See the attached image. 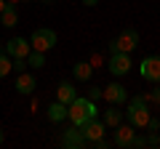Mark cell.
<instances>
[{"mask_svg":"<svg viewBox=\"0 0 160 149\" xmlns=\"http://www.w3.org/2000/svg\"><path fill=\"white\" fill-rule=\"evenodd\" d=\"M99 115V109H96V101H91V99H78L75 96L72 101L67 104V120L72 123L75 128H80L86 120H91V117Z\"/></svg>","mask_w":160,"mask_h":149,"instance_id":"6da1fadb","label":"cell"},{"mask_svg":"<svg viewBox=\"0 0 160 149\" xmlns=\"http://www.w3.org/2000/svg\"><path fill=\"white\" fill-rule=\"evenodd\" d=\"M149 115H152V109H149V104H147V99H144V96H133L131 101H128L126 117H128V123H131V125L136 128V131L147 125Z\"/></svg>","mask_w":160,"mask_h":149,"instance_id":"7a4b0ae2","label":"cell"},{"mask_svg":"<svg viewBox=\"0 0 160 149\" xmlns=\"http://www.w3.org/2000/svg\"><path fill=\"white\" fill-rule=\"evenodd\" d=\"M56 40H59V35L53 32V29H48V27H40V29H35L32 35H29V46H32V51H43V53H48L53 46H56Z\"/></svg>","mask_w":160,"mask_h":149,"instance_id":"3957f363","label":"cell"},{"mask_svg":"<svg viewBox=\"0 0 160 149\" xmlns=\"http://www.w3.org/2000/svg\"><path fill=\"white\" fill-rule=\"evenodd\" d=\"M139 48V32L136 29H123V32L115 37L112 43H109V51H123V53H131Z\"/></svg>","mask_w":160,"mask_h":149,"instance_id":"277c9868","label":"cell"},{"mask_svg":"<svg viewBox=\"0 0 160 149\" xmlns=\"http://www.w3.org/2000/svg\"><path fill=\"white\" fill-rule=\"evenodd\" d=\"M139 74L149 83H160V53H152V56H144L142 64H139Z\"/></svg>","mask_w":160,"mask_h":149,"instance_id":"5b68a950","label":"cell"},{"mask_svg":"<svg viewBox=\"0 0 160 149\" xmlns=\"http://www.w3.org/2000/svg\"><path fill=\"white\" fill-rule=\"evenodd\" d=\"M107 69H109V74H115V77L128 74V72H131V53L115 51L112 56H109V61H107Z\"/></svg>","mask_w":160,"mask_h":149,"instance_id":"8992f818","label":"cell"},{"mask_svg":"<svg viewBox=\"0 0 160 149\" xmlns=\"http://www.w3.org/2000/svg\"><path fill=\"white\" fill-rule=\"evenodd\" d=\"M133 136H136V128L131 125V123H120V125H115V147L120 149H131L133 147Z\"/></svg>","mask_w":160,"mask_h":149,"instance_id":"52a82bcc","label":"cell"},{"mask_svg":"<svg viewBox=\"0 0 160 149\" xmlns=\"http://www.w3.org/2000/svg\"><path fill=\"white\" fill-rule=\"evenodd\" d=\"M102 99H107L109 104H126L128 101V91H126V85H120V83H109V85H104L102 88Z\"/></svg>","mask_w":160,"mask_h":149,"instance_id":"ba28073f","label":"cell"},{"mask_svg":"<svg viewBox=\"0 0 160 149\" xmlns=\"http://www.w3.org/2000/svg\"><path fill=\"white\" fill-rule=\"evenodd\" d=\"M104 123L102 120H96V117H91V120H86L83 123V125H80V133H83V136H86V141H88V147H91L93 141H99V138L104 136Z\"/></svg>","mask_w":160,"mask_h":149,"instance_id":"9c48e42d","label":"cell"},{"mask_svg":"<svg viewBox=\"0 0 160 149\" xmlns=\"http://www.w3.org/2000/svg\"><path fill=\"white\" fill-rule=\"evenodd\" d=\"M32 51V46L27 43V37H11L6 43V53L11 59H27V53Z\"/></svg>","mask_w":160,"mask_h":149,"instance_id":"30bf717a","label":"cell"},{"mask_svg":"<svg viewBox=\"0 0 160 149\" xmlns=\"http://www.w3.org/2000/svg\"><path fill=\"white\" fill-rule=\"evenodd\" d=\"M62 147H67V149H86L88 147V141H86V136L80 133V128H69V131H64L62 133Z\"/></svg>","mask_w":160,"mask_h":149,"instance_id":"8fae6325","label":"cell"},{"mask_svg":"<svg viewBox=\"0 0 160 149\" xmlns=\"http://www.w3.org/2000/svg\"><path fill=\"white\" fill-rule=\"evenodd\" d=\"M16 93H22V96H29V93L38 88V80H35L32 74H27V72H19V77H16Z\"/></svg>","mask_w":160,"mask_h":149,"instance_id":"7c38bea8","label":"cell"},{"mask_svg":"<svg viewBox=\"0 0 160 149\" xmlns=\"http://www.w3.org/2000/svg\"><path fill=\"white\" fill-rule=\"evenodd\" d=\"M72 74H75V80H80V83H88L93 77V67L88 61H78V64H72Z\"/></svg>","mask_w":160,"mask_h":149,"instance_id":"4fadbf2b","label":"cell"},{"mask_svg":"<svg viewBox=\"0 0 160 149\" xmlns=\"http://www.w3.org/2000/svg\"><path fill=\"white\" fill-rule=\"evenodd\" d=\"M48 120L51 123H64L67 120V104H62V101L48 104Z\"/></svg>","mask_w":160,"mask_h":149,"instance_id":"5bb4252c","label":"cell"},{"mask_svg":"<svg viewBox=\"0 0 160 149\" xmlns=\"http://www.w3.org/2000/svg\"><path fill=\"white\" fill-rule=\"evenodd\" d=\"M0 22H3V27H16L19 24V13L13 3H6V8L0 11Z\"/></svg>","mask_w":160,"mask_h":149,"instance_id":"9a60e30c","label":"cell"},{"mask_svg":"<svg viewBox=\"0 0 160 149\" xmlns=\"http://www.w3.org/2000/svg\"><path fill=\"white\" fill-rule=\"evenodd\" d=\"M78 96V93H75V85L72 83H59V88H56V101H62V104H69L72 101V99Z\"/></svg>","mask_w":160,"mask_h":149,"instance_id":"2e32d148","label":"cell"},{"mask_svg":"<svg viewBox=\"0 0 160 149\" xmlns=\"http://www.w3.org/2000/svg\"><path fill=\"white\" fill-rule=\"evenodd\" d=\"M102 123L104 125H120L123 123V112L120 109H115V104H109V109H104V117H102Z\"/></svg>","mask_w":160,"mask_h":149,"instance_id":"e0dca14e","label":"cell"},{"mask_svg":"<svg viewBox=\"0 0 160 149\" xmlns=\"http://www.w3.org/2000/svg\"><path fill=\"white\" fill-rule=\"evenodd\" d=\"M27 67H35V69L46 67V53L43 51H29L27 53Z\"/></svg>","mask_w":160,"mask_h":149,"instance_id":"ac0fdd59","label":"cell"},{"mask_svg":"<svg viewBox=\"0 0 160 149\" xmlns=\"http://www.w3.org/2000/svg\"><path fill=\"white\" fill-rule=\"evenodd\" d=\"M8 72H13V59L6 51H0V77H6Z\"/></svg>","mask_w":160,"mask_h":149,"instance_id":"d6986e66","label":"cell"},{"mask_svg":"<svg viewBox=\"0 0 160 149\" xmlns=\"http://www.w3.org/2000/svg\"><path fill=\"white\" fill-rule=\"evenodd\" d=\"M147 147H160V136H158V131H147Z\"/></svg>","mask_w":160,"mask_h":149,"instance_id":"ffe728a7","label":"cell"},{"mask_svg":"<svg viewBox=\"0 0 160 149\" xmlns=\"http://www.w3.org/2000/svg\"><path fill=\"white\" fill-rule=\"evenodd\" d=\"M144 147H147V136L136 133V136H133V147H131V149H144Z\"/></svg>","mask_w":160,"mask_h":149,"instance_id":"44dd1931","label":"cell"},{"mask_svg":"<svg viewBox=\"0 0 160 149\" xmlns=\"http://www.w3.org/2000/svg\"><path fill=\"white\" fill-rule=\"evenodd\" d=\"M144 128H147V131H160V120L149 115V120H147V125H144Z\"/></svg>","mask_w":160,"mask_h":149,"instance_id":"7402d4cb","label":"cell"},{"mask_svg":"<svg viewBox=\"0 0 160 149\" xmlns=\"http://www.w3.org/2000/svg\"><path fill=\"white\" fill-rule=\"evenodd\" d=\"M13 69L16 72H27V59H13Z\"/></svg>","mask_w":160,"mask_h":149,"instance_id":"603a6c76","label":"cell"},{"mask_svg":"<svg viewBox=\"0 0 160 149\" xmlns=\"http://www.w3.org/2000/svg\"><path fill=\"white\" fill-rule=\"evenodd\" d=\"M88 99L91 101H99L102 99V88H88Z\"/></svg>","mask_w":160,"mask_h":149,"instance_id":"cb8c5ba5","label":"cell"},{"mask_svg":"<svg viewBox=\"0 0 160 149\" xmlns=\"http://www.w3.org/2000/svg\"><path fill=\"white\" fill-rule=\"evenodd\" d=\"M149 99H152L155 104H160V88H152V93H149Z\"/></svg>","mask_w":160,"mask_h":149,"instance_id":"d4e9b609","label":"cell"},{"mask_svg":"<svg viewBox=\"0 0 160 149\" xmlns=\"http://www.w3.org/2000/svg\"><path fill=\"white\" fill-rule=\"evenodd\" d=\"M80 3H83V6H88V8H93V6L99 3V0H80Z\"/></svg>","mask_w":160,"mask_h":149,"instance_id":"484cf974","label":"cell"},{"mask_svg":"<svg viewBox=\"0 0 160 149\" xmlns=\"http://www.w3.org/2000/svg\"><path fill=\"white\" fill-rule=\"evenodd\" d=\"M3 141H6V131L0 128V147H3Z\"/></svg>","mask_w":160,"mask_h":149,"instance_id":"4316f807","label":"cell"},{"mask_svg":"<svg viewBox=\"0 0 160 149\" xmlns=\"http://www.w3.org/2000/svg\"><path fill=\"white\" fill-rule=\"evenodd\" d=\"M3 8H6V0H0V11H3Z\"/></svg>","mask_w":160,"mask_h":149,"instance_id":"83f0119b","label":"cell"},{"mask_svg":"<svg viewBox=\"0 0 160 149\" xmlns=\"http://www.w3.org/2000/svg\"><path fill=\"white\" fill-rule=\"evenodd\" d=\"M43 3H53V0H43Z\"/></svg>","mask_w":160,"mask_h":149,"instance_id":"f1b7e54d","label":"cell"},{"mask_svg":"<svg viewBox=\"0 0 160 149\" xmlns=\"http://www.w3.org/2000/svg\"><path fill=\"white\" fill-rule=\"evenodd\" d=\"M0 51H3V43H0Z\"/></svg>","mask_w":160,"mask_h":149,"instance_id":"f546056e","label":"cell"}]
</instances>
